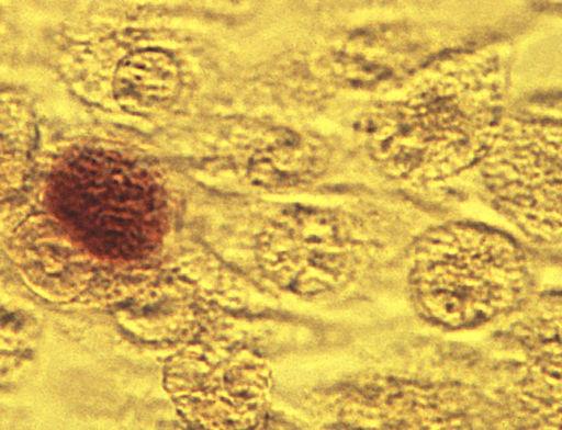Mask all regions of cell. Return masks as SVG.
<instances>
[{"label":"cell","instance_id":"cell-2","mask_svg":"<svg viewBox=\"0 0 562 430\" xmlns=\"http://www.w3.org/2000/svg\"><path fill=\"white\" fill-rule=\"evenodd\" d=\"M524 261L506 237L450 226L417 248L412 285L420 310L451 327L485 320L512 305L524 288Z\"/></svg>","mask_w":562,"mask_h":430},{"label":"cell","instance_id":"cell-1","mask_svg":"<svg viewBox=\"0 0 562 430\" xmlns=\"http://www.w3.org/2000/svg\"><path fill=\"white\" fill-rule=\"evenodd\" d=\"M48 199L55 215L91 251L128 259L159 240L162 197L140 168L103 154H81L53 173Z\"/></svg>","mask_w":562,"mask_h":430},{"label":"cell","instance_id":"cell-3","mask_svg":"<svg viewBox=\"0 0 562 430\" xmlns=\"http://www.w3.org/2000/svg\"><path fill=\"white\" fill-rule=\"evenodd\" d=\"M482 162L487 186L510 215L562 240V123L503 120Z\"/></svg>","mask_w":562,"mask_h":430},{"label":"cell","instance_id":"cell-4","mask_svg":"<svg viewBox=\"0 0 562 430\" xmlns=\"http://www.w3.org/2000/svg\"><path fill=\"white\" fill-rule=\"evenodd\" d=\"M272 241L266 269L282 286L307 294L341 285L352 273L353 257L348 240L331 222H292Z\"/></svg>","mask_w":562,"mask_h":430}]
</instances>
